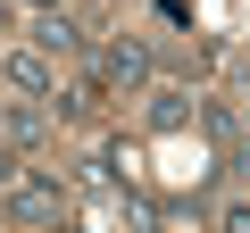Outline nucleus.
Wrapping results in <instances>:
<instances>
[{
    "mask_svg": "<svg viewBox=\"0 0 250 233\" xmlns=\"http://www.w3.org/2000/svg\"><path fill=\"white\" fill-rule=\"evenodd\" d=\"M9 216L34 225V233L67 225V192H59V175H17V183H9Z\"/></svg>",
    "mask_w": 250,
    "mask_h": 233,
    "instance_id": "f257e3e1",
    "label": "nucleus"
},
{
    "mask_svg": "<svg viewBox=\"0 0 250 233\" xmlns=\"http://www.w3.org/2000/svg\"><path fill=\"white\" fill-rule=\"evenodd\" d=\"M100 75H108V83H134V92H142V83H159V58H150V42L117 34V42L100 50Z\"/></svg>",
    "mask_w": 250,
    "mask_h": 233,
    "instance_id": "f03ea898",
    "label": "nucleus"
},
{
    "mask_svg": "<svg viewBox=\"0 0 250 233\" xmlns=\"http://www.w3.org/2000/svg\"><path fill=\"white\" fill-rule=\"evenodd\" d=\"M0 75L25 100H59V58H42V50H0Z\"/></svg>",
    "mask_w": 250,
    "mask_h": 233,
    "instance_id": "7ed1b4c3",
    "label": "nucleus"
},
{
    "mask_svg": "<svg viewBox=\"0 0 250 233\" xmlns=\"http://www.w3.org/2000/svg\"><path fill=\"white\" fill-rule=\"evenodd\" d=\"M192 116H200V108H192L184 83H150V125H159V134H184Z\"/></svg>",
    "mask_w": 250,
    "mask_h": 233,
    "instance_id": "20e7f679",
    "label": "nucleus"
},
{
    "mask_svg": "<svg viewBox=\"0 0 250 233\" xmlns=\"http://www.w3.org/2000/svg\"><path fill=\"white\" fill-rule=\"evenodd\" d=\"M34 50H42V58H75V50H83V34H75L59 9H34Z\"/></svg>",
    "mask_w": 250,
    "mask_h": 233,
    "instance_id": "39448f33",
    "label": "nucleus"
},
{
    "mask_svg": "<svg viewBox=\"0 0 250 233\" xmlns=\"http://www.w3.org/2000/svg\"><path fill=\"white\" fill-rule=\"evenodd\" d=\"M42 134H50L42 108H9V100H0V150H34Z\"/></svg>",
    "mask_w": 250,
    "mask_h": 233,
    "instance_id": "423d86ee",
    "label": "nucleus"
},
{
    "mask_svg": "<svg viewBox=\"0 0 250 233\" xmlns=\"http://www.w3.org/2000/svg\"><path fill=\"white\" fill-rule=\"evenodd\" d=\"M217 233H250V200H233V208L217 216Z\"/></svg>",
    "mask_w": 250,
    "mask_h": 233,
    "instance_id": "0eeeda50",
    "label": "nucleus"
},
{
    "mask_svg": "<svg viewBox=\"0 0 250 233\" xmlns=\"http://www.w3.org/2000/svg\"><path fill=\"white\" fill-rule=\"evenodd\" d=\"M225 167H242V175H250V125H242V142L225 150Z\"/></svg>",
    "mask_w": 250,
    "mask_h": 233,
    "instance_id": "6e6552de",
    "label": "nucleus"
},
{
    "mask_svg": "<svg viewBox=\"0 0 250 233\" xmlns=\"http://www.w3.org/2000/svg\"><path fill=\"white\" fill-rule=\"evenodd\" d=\"M0 34H9V0H0Z\"/></svg>",
    "mask_w": 250,
    "mask_h": 233,
    "instance_id": "1a4fd4ad",
    "label": "nucleus"
},
{
    "mask_svg": "<svg viewBox=\"0 0 250 233\" xmlns=\"http://www.w3.org/2000/svg\"><path fill=\"white\" fill-rule=\"evenodd\" d=\"M34 9H59V0H34Z\"/></svg>",
    "mask_w": 250,
    "mask_h": 233,
    "instance_id": "9d476101",
    "label": "nucleus"
},
{
    "mask_svg": "<svg viewBox=\"0 0 250 233\" xmlns=\"http://www.w3.org/2000/svg\"><path fill=\"white\" fill-rule=\"evenodd\" d=\"M50 233H75V225H50Z\"/></svg>",
    "mask_w": 250,
    "mask_h": 233,
    "instance_id": "9b49d317",
    "label": "nucleus"
},
{
    "mask_svg": "<svg viewBox=\"0 0 250 233\" xmlns=\"http://www.w3.org/2000/svg\"><path fill=\"white\" fill-rule=\"evenodd\" d=\"M192 233H217V225H192Z\"/></svg>",
    "mask_w": 250,
    "mask_h": 233,
    "instance_id": "f8f14e48",
    "label": "nucleus"
}]
</instances>
